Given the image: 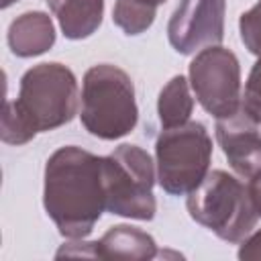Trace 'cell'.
Returning a JSON list of instances; mask_svg holds the SVG:
<instances>
[{"mask_svg":"<svg viewBox=\"0 0 261 261\" xmlns=\"http://www.w3.org/2000/svg\"><path fill=\"white\" fill-rule=\"evenodd\" d=\"M55 43V29L45 12H24L12 20L8 29V45L18 57H35L51 49Z\"/></svg>","mask_w":261,"mask_h":261,"instance_id":"obj_10","label":"cell"},{"mask_svg":"<svg viewBox=\"0 0 261 261\" xmlns=\"http://www.w3.org/2000/svg\"><path fill=\"white\" fill-rule=\"evenodd\" d=\"M96 257L100 259H153L157 247L151 234L141 228L118 224L112 226L100 241H94Z\"/></svg>","mask_w":261,"mask_h":261,"instance_id":"obj_11","label":"cell"},{"mask_svg":"<svg viewBox=\"0 0 261 261\" xmlns=\"http://www.w3.org/2000/svg\"><path fill=\"white\" fill-rule=\"evenodd\" d=\"M106 210L118 216L151 220L157 204L153 196L155 167L151 155L137 145H120L102 157Z\"/></svg>","mask_w":261,"mask_h":261,"instance_id":"obj_5","label":"cell"},{"mask_svg":"<svg viewBox=\"0 0 261 261\" xmlns=\"http://www.w3.org/2000/svg\"><path fill=\"white\" fill-rule=\"evenodd\" d=\"M67 39H86L102 22L104 0H47Z\"/></svg>","mask_w":261,"mask_h":261,"instance_id":"obj_12","label":"cell"},{"mask_svg":"<svg viewBox=\"0 0 261 261\" xmlns=\"http://www.w3.org/2000/svg\"><path fill=\"white\" fill-rule=\"evenodd\" d=\"M239 259H261V230H257L255 234H251L249 239H245V243L239 249Z\"/></svg>","mask_w":261,"mask_h":261,"instance_id":"obj_17","label":"cell"},{"mask_svg":"<svg viewBox=\"0 0 261 261\" xmlns=\"http://www.w3.org/2000/svg\"><path fill=\"white\" fill-rule=\"evenodd\" d=\"M12 2H16V0H2V8H8Z\"/></svg>","mask_w":261,"mask_h":261,"instance_id":"obj_20","label":"cell"},{"mask_svg":"<svg viewBox=\"0 0 261 261\" xmlns=\"http://www.w3.org/2000/svg\"><path fill=\"white\" fill-rule=\"evenodd\" d=\"M80 116L86 130L98 139L114 141L128 135L139 118L128 73L110 63L90 67L84 75Z\"/></svg>","mask_w":261,"mask_h":261,"instance_id":"obj_4","label":"cell"},{"mask_svg":"<svg viewBox=\"0 0 261 261\" xmlns=\"http://www.w3.org/2000/svg\"><path fill=\"white\" fill-rule=\"evenodd\" d=\"M249 192H251V198H253V202H255V208H257V212H259V216H261V173L251 179Z\"/></svg>","mask_w":261,"mask_h":261,"instance_id":"obj_18","label":"cell"},{"mask_svg":"<svg viewBox=\"0 0 261 261\" xmlns=\"http://www.w3.org/2000/svg\"><path fill=\"white\" fill-rule=\"evenodd\" d=\"M186 206L198 224L228 243L247 239L259 218L249 186L222 169L206 173L200 186L188 194Z\"/></svg>","mask_w":261,"mask_h":261,"instance_id":"obj_3","label":"cell"},{"mask_svg":"<svg viewBox=\"0 0 261 261\" xmlns=\"http://www.w3.org/2000/svg\"><path fill=\"white\" fill-rule=\"evenodd\" d=\"M192 108H194V98L190 96L186 77L184 75L171 77L161 90L159 100H157V112H159V120L163 128L179 126L188 122Z\"/></svg>","mask_w":261,"mask_h":261,"instance_id":"obj_13","label":"cell"},{"mask_svg":"<svg viewBox=\"0 0 261 261\" xmlns=\"http://www.w3.org/2000/svg\"><path fill=\"white\" fill-rule=\"evenodd\" d=\"M239 31H241V39L245 47L251 53L261 55V0L253 8L241 14Z\"/></svg>","mask_w":261,"mask_h":261,"instance_id":"obj_15","label":"cell"},{"mask_svg":"<svg viewBox=\"0 0 261 261\" xmlns=\"http://www.w3.org/2000/svg\"><path fill=\"white\" fill-rule=\"evenodd\" d=\"M155 6L137 2V0H116L112 10V20L126 35H141L155 20Z\"/></svg>","mask_w":261,"mask_h":261,"instance_id":"obj_14","label":"cell"},{"mask_svg":"<svg viewBox=\"0 0 261 261\" xmlns=\"http://www.w3.org/2000/svg\"><path fill=\"white\" fill-rule=\"evenodd\" d=\"M243 110L261 124V55L255 61L249 80L245 84V96H243Z\"/></svg>","mask_w":261,"mask_h":261,"instance_id":"obj_16","label":"cell"},{"mask_svg":"<svg viewBox=\"0 0 261 261\" xmlns=\"http://www.w3.org/2000/svg\"><path fill=\"white\" fill-rule=\"evenodd\" d=\"M137 2H143V4H149V6H159V4H163L165 0H137Z\"/></svg>","mask_w":261,"mask_h":261,"instance_id":"obj_19","label":"cell"},{"mask_svg":"<svg viewBox=\"0 0 261 261\" xmlns=\"http://www.w3.org/2000/svg\"><path fill=\"white\" fill-rule=\"evenodd\" d=\"M190 84L202 108L216 118L239 110L241 67L230 49L206 47L190 63Z\"/></svg>","mask_w":261,"mask_h":261,"instance_id":"obj_7","label":"cell"},{"mask_svg":"<svg viewBox=\"0 0 261 261\" xmlns=\"http://www.w3.org/2000/svg\"><path fill=\"white\" fill-rule=\"evenodd\" d=\"M157 179L171 196L190 194L208 173L212 141L202 122L188 120L163 128L155 141Z\"/></svg>","mask_w":261,"mask_h":261,"instance_id":"obj_6","label":"cell"},{"mask_svg":"<svg viewBox=\"0 0 261 261\" xmlns=\"http://www.w3.org/2000/svg\"><path fill=\"white\" fill-rule=\"evenodd\" d=\"M43 204L63 237H88L106 210L102 157L75 145L57 149L45 165Z\"/></svg>","mask_w":261,"mask_h":261,"instance_id":"obj_1","label":"cell"},{"mask_svg":"<svg viewBox=\"0 0 261 261\" xmlns=\"http://www.w3.org/2000/svg\"><path fill=\"white\" fill-rule=\"evenodd\" d=\"M216 141L241 177L253 179L261 173V133L245 110L216 120Z\"/></svg>","mask_w":261,"mask_h":261,"instance_id":"obj_9","label":"cell"},{"mask_svg":"<svg viewBox=\"0 0 261 261\" xmlns=\"http://www.w3.org/2000/svg\"><path fill=\"white\" fill-rule=\"evenodd\" d=\"M77 82L61 63H41L20 77L18 98L6 100L0 135L4 143L22 145L37 133L53 130L75 116Z\"/></svg>","mask_w":261,"mask_h":261,"instance_id":"obj_2","label":"cell"},{"mask_svg":"<svg viewBox=\"0 0 261 261\" xmlns=\"http://www.w3.org/2000/svg\"><path fill=\"white\" fill-rule=\"evenodd\" d=\"M224 10L226 0H179L167 22L171 47L190 55L218 45L224 37Z\"/></svg>","mask_w":261,"mask_h":261,"instance_id":"obj_8","label":"cell"}]
</instances>
